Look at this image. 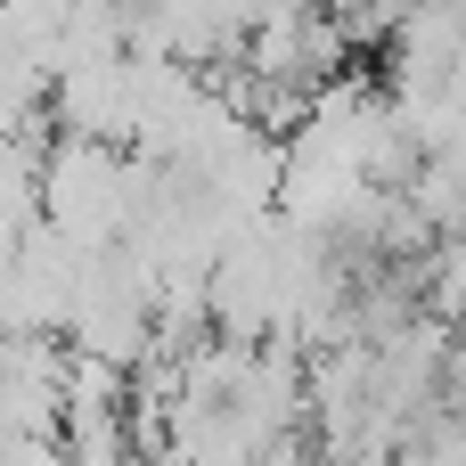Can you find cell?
<instances>
[{
	"mask_svg": "<svg viewBox=\"0 0 466 466\" xmlns=\"http://www.w3.org/2000/svg\"><path fill=\"white\" fill-rule=\"evenodd\" d=\"M33 213H41L57 238H74L82 254L106 246V238H123V147L66 131V139L33 164Z\"/></svg>",
	"mask_w": 466,
	"mask_h": 466,
	"instance_id": "cell-1",
	"label": "cell"
}]
</instances>
